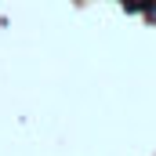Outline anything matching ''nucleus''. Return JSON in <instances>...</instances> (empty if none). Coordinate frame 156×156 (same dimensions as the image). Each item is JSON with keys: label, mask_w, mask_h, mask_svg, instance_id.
I'll list each match as a JSON object with an SVG mask.
<instances>
[{"label": "nucleus", "mask_w": 156, "mask_h": 156, "mask_svg": "<svg viewBox=\"0 0 156 156\" xmlns=\"http://www.w3.org/2000/svg\"><path fill=\"white\" fill-rule=\"evenodd\" d=\"M127 11H156V0H138V4H127Z\"/></svg>", "instance_id": "f257e3e1"}]
</instances>
